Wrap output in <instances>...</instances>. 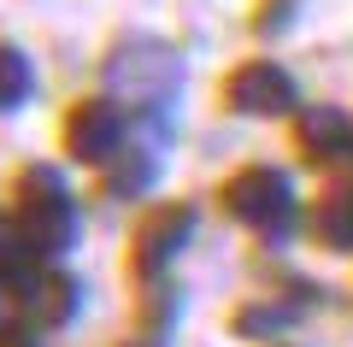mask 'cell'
Listing matches in <instances>:
<instances>
[{
	"label": "cell",
	"mask_w": 353,
	"mask_h": 347,
	"mask_svg": "<svg viewBox=\"0 0 353 347\" xmlns=\"http://www.w3.org/2000/svg\"><path fill=\"white\" fill-rule=\"evenodd\" d=\"M224 212L236 224H248V230H259V236H277L283 224H289V212H294L289 177L277 165H248V171H236L224 183Z\"/></svg>",
	"instance_id": "6da1fadb"
},
{
	"label": "cell",
	"mask_w": 353,
	"mask_h": 347,
	"mask_svg": "<svg viewBox=\"0 0 353 347\" xmlns=\"http://www.w3.org/2000/svg\"><path fill=\"white\" fill-rule=\"evenodd\" d=\"M130 136V112L118 100H77L65 112V153L77 165H106Z\"/></svg>",
	"instance_id": "7a4b0ae2"
},
{
	"label": "cell",
	"mask_w": 353,
	"mask_h": 347,
	"mask_svg": "<svg viewBox=\"0 0 353 347\" xmlns=\"http://www.w3.org/2000/svg\"><path fill=\"white\" fill-rule=\"evenodd\" d=\"M224 100L241 118H277V112L294 106V77L283 71V65H271V59H248V65L230 71Z\"/></svg>",
	"instance_id": "3957f363"
},
{
	"label": "cell",
	"mask_w": 353,
	"mask_h": 347,
	"mask_svg": "<svg viewBox=\"0 0 353 347\" xmlns=\"http://www.w3.org/2000/svg\"><path fill=\"white\" fill-rule=\"evenodd\" d=\"M106 77H112L118 88H130V95L141 100H159L165 88H176V53L165 48V41H124V48H112V59H106Z\"/></svg>",
	"instance_id": "277c9868"
},
{
	"label": "cell",
	"mask_w": 353,
	"mask_h": 347,
	"mask_svg": "<svg viewBox=\"0 0 353 347\" xmlns=\"http://www.w3.org/2000/svg\"><path fill=\"white\" fill-rule=\"evenodd\" d=\"M189 236H194V212L189 206H153L148 218L136 224V241H130V253H136V277L171 271V259L189 248Z\"/></svg>",
	"instance_id": "5b68a950"
},
{
	"label": "cell",
	"mask_w": 353,
	"mask_h": 347,
	"mask_svg": "<svg viewBox=\"0 0 353 347\" xmlns=\"http://www.w3.org/2000/svg\"><path fill=\"white\" fill-rule=\"evenodd\" d=\"M301 148H306V153H324V159L353 153L347 118H341V112H306V118H301Z\"/></svg>",
	"instance_id": "8992f818"
},
{
	"label": "cell",
	"mask_w": 353,
	"mask_h": 347,
	"mask_svg": "<svg viewBox=\"0 0 353 347\" xmlns=\"http://www.w3.org/2000/svg\"><path fill=\"white\" fill-rule=\"evenodd\" d=\"M153 171H159V159H153V153H124L118 148L112 159H106V195H141V188L153 183Z\"/></svg>",
	"instance_id": "52a82bcc"
},
{
	"label": "cell",
	"mask_w": 353,
	"mask_h": 347,
	"mask_svg": "<svg viewBox=\"0 0 353 347\" xmlns=\"http://www.w3.org/2000/svg\"><path fill=\"white\" fill-rule=\"evenodd\" d=\"M30 88H36V71H30V59L12 48V41H0V118L24 106Z\"/></svg>",
	"instance_id": "ba28073f"
},
{
	"label": "cell",
	"mask_w": 353,
	"mask_h": 347,
	"mask_svg": "<svg viewBox=\"0 0 353 347\" xmlns=\"http://www.w3.org/2000/svg\"><path fill=\"white\" fill-rule=\"evenodd\" d=\"M30 300H36V312L48 324H71L77 318V300H83V288L71 283V277H41L36 288H30Z\"/></svg>",
	"instance_id": "9c48e42d"
},
{
	"label": "cell",
	"mask_w": 353,
	"mask_h": 347,
	"mask_svg": "<svg viewBox=\"0 0 353 347\" xmlns=\"http://www.w3.org/2000/svg\"><path fill=\"white\" fill-rule=\"evenodd\" d=\"M312 230H318V241H330V248H353V195H330L324 206H318Z\"/></svg>",
	"instance_id": "30bf717a"
},
{
	"label": "cell",
	"mask_w": 353,
	"mask_h": 347,
	"mask_svg": "<svg viewBox=\"0 0 353 347\" xmlns=\"http://www.w3.org/2000/svg\"><path fill=\"white\" fill-rule=\"evenodd\" d=\"M283 324H289V312H277V306H265V300H259V306H248L236 318V335H253V341H259V335H277Z\"/></svg>",
	"instance_id": "8fae6325"
},
{
	"label": "cell",
	"mask_w": 353,
	"mask_h": 347,
	"mask_svg": "<svg viewBox=\"0 0 353 347\" xmlns=\"http://www.w3.org/2000/svg\"><path fill=\"white\" fill-rule=\"evenodd\" d=\"M0 347H36V341H30L24 330H0Z\"/></svg>",
	"instance_id": "7c38bea8"
},
{
	"label": "cell",
	"mask_w": 353,
	"mask_h": 347,
	"mask_svg": "<svg viewBox=\"0 0 353 347\" xmlns=\"http://www.w3.org/2000/svg\"><path fill=\"white\" fill-rule=\"evenodd\" d=\"M130 347H153V341H130Z\"/></svg>",
	"instance_id": "4fadbf2b"
}]
</instances>
